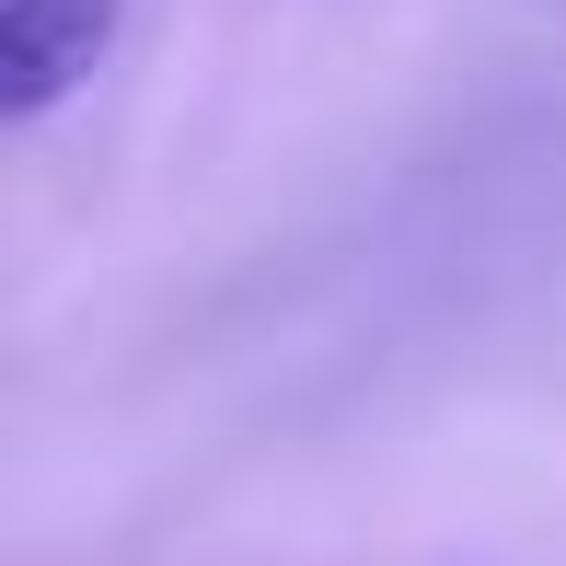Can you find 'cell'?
<instances>
[{
    "instance_id": "6da1fadb",
    "label": "cell",
    "mask_w": 566,
    "mask_h": 566,
    "mask_svg": "<svg viewBox=\"0 0 566 566\" xmlns=\"http://www.w3.org/2000/svg\"><path fill=\"white\" fill-rule=\"evenodd\" d=\"M127 0H0V116L35 127L105 70Z\"/></svg>"
}]
</instances>
